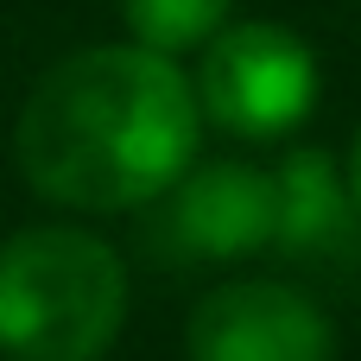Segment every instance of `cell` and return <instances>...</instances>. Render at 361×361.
<instances>
[{"mask_svg": "<svg viewBox=\"0 0 361 361\" xmlns=\"http://www.w3.org/2000/svg\"><path fill=\"white\" fill-rule=\"evenodd\" d=\"M203 108L178 57L146 44H82L57 57L13 127L19 171L38 197L89 216L159 203L197 159Z\"/></svg>", "mask_w": 361, "mask_h": 361, "instance_id": "obj_1", "label": "cell"}, {"mask_svg": "<svg viewBox=\"0 0 361 361\" xmlns=\"http://www.w3.org/2000/svg\"><path fill=\"white\" fill-rule=\"evenodd\" d=\"M127 324L121 254L70 222H38L0 241V355L102 361Z\"/></svg>", "mask_w": 361, "mask_h": 361, "instance_id": "obj_2", "label": "cell"}, {"mask_svg": "<svg viewBox=\"0 0 361 361\" xmlns=\"http://www.w3.org/2000/svg\"><path fill=\"white\" fill-rule=\"evenodd\" d=\"M197 108L235 140H286L317 108V51L279 19L222 25L197 63Z\"/></svg>", "mask_w": 361, "mask_h": 361, "instance_id": "obj_3", "label": "cell"}, {"mask_svg": "<svg viewBox=\"0 0 361 361\" xmlns=\"http://www.w3.org/2000/svg\"><path fill=\"white\" fill-rule=\"evenodd\" d=\"M190 361H336L330 317L286 279H228L184 324Z\"/></svg>", "mask_w": 361, "mask_h": 361, "instance_id": "obj_4", "label": "cell"}, {"mask_svg": "<svg viewBox=\"0 0 361 361\" xmlns=\"http://www.w3.org/2000/svg\"><path fill=\"white\" fill-rule=\"evenodd\" d=\"M159 203H165L159 235L190 260H241V254L273 247L279 190H273V171L260 165H241V159L197 165L190 159V171Z\"/></svg>", "mask_w": 361, "mask_h": 361, "instance_id": "obj_5", "label": "cell"}, {"mask_svg": "<svg viewBox=\"0 0 361 361\" xmlns=\"http://www.w3.org/2000/svg\"><path fill=\"white\" fill-rule=\"evenodd\" d=\"M273 190H279V222H273L279 254L317 260V267H343L361 254V209L336 152L292 146L273 171Z\"/></svg>", "mask_w": 361, "mask_h": 361, "instance_id": "obj_6", "label": "cell"}, {"mask_svg": "<svg viewBox=\"0 0 361 361\" xmlns=\"http://www.w3.org/2000/svg\"><path fill=\"white\" fill-rule=\"evenodd\" d=\"M228 13H235V0H121L127 38L146 51H165V57L203 51L228 25Z\"/></svg>", "mask_w": 361, "mask_h": 361, "instance_id": "obj_7", "label": "cell"}, {"mask_svg": "<svg viewBox=\"0 0 361 361\" xmlns=\"http://www.w3.org/2000/svg\"><path fill=\"white\" fill-rule=\"evenodd\" d=\"M343 171H349V190H355V209H361V127H355V140H349V159H343Z\"/></svg>", "mask_w": 361, "mask_h": 361, "instance_id": "obj_8", "label": "cell"}]
</instances>
